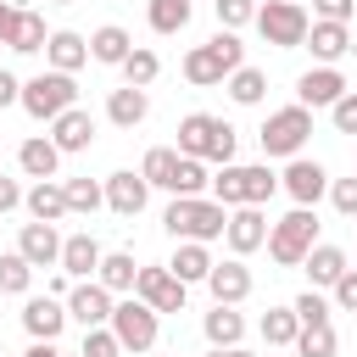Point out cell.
Wrapping results in <instances>:
<instances>
[{"label": "cell", "mask_w": 357, "mask_h": 357, "mask_svg": "<svg viewBox=\"0 0 357 357\" xmlns=\"http://www.w3.org/2000/svg\"><path fill=\"white\" fill-rule=\"evenodd\" d=\"M156 318H162V312H151L139 296H128V301H112L106 329L123 340V351H151V346H156Z\"/></svg>", "instance_id": "ba28073f"}, {"label": "cell", "mask_w": 357, "mask_h": 357, "mask_svg": "<svg viewBox=\"0 0 357 357\" xmlns=\"http://www.w3.org/2000/svg\"><path fill=\"white\" fill-rule=\"evenodd\" d=\"M22 329H28L33 340H56V335L67 329V307H61V296H28V307H22Z\"/></svg>", "instance_id": "e0dca14e"}, {"label": "cell", "mask_w": 357, "mask_h": 357, "mask_svg": "<svg viewBox=\"0 0 357 357\" xmlns=\"http://www.w3.org/2000/svg\"><path fill=\"white\" fill-rule=\"evenodd\" d=\"M17 251L33 262V268H50V262H61V234H56V223H22V234H17Z\"/></svg>", "instance_id": "d6986e66"}, {"label": "cell", "mask_w": 357, "mask_h": 357, "mask_svg": "<svg viewBox=\"0 0 357 357\" xmlns=\"http://www.w3.org/2000/svg\"><path fill=\"white\" fill-rule=\"evenodd\" d=\"M145 17H151V33H184L190 28V0H151Z\"/></svg>", "instance_id": "e575fe53"}, {"label": "cell", "mask_w": 357, "mask_h": 357, "mask_svg": "<svg viewBox=\"0 0 357 357\" xmlns=\"http://www.w3.org/2000/svg\"><path fill=\"white\" fill-rule=\"evenodd\" d=\"M95 268H100V240H95L89 229H84V234H67V240H61V273H67V279H89Z\"/></svg>", "instance_id": "44dd1931"}, {"label": "cell", "mask_w": 357, "mask_h": 357, "mask_svg": "<svg viewBox=\"0 0 357 357\" xmlns=\"http://www.w3.org/2000/svg\"><path fill=\"white\" fill-rule=\"evenodd\" d=\"M301 45H307L324 67H335V61L351 50V28H346V22H307V39H301Z\"/></svg>", "instance_id": "ffe728a7"}, {"label": "cell", "mask_w": 357, "mask_h": 357, "mask_svg": "<svg viewBox=\"0 0 357 357\" xmlns=\"http://www.w3.org/2000/svg\"><path fill=\"white\" fill-rule=\"evenodd\" d=\"M156 73H162V56H156V50L134 45V50L123 56V84H134V89H151V84H156Z\"/></svg>", "instance_id": "1f68e13d"}, {"label": "cell", "mask_w": 357, "mask_h": 357, "mask_svg": "<svg viewBox=\"0 0 357 357\" xmlns=\"http://www.w3.org/2000/svg\"><path fill=\"white\" fill-rule=\"evenodd\" d=\"M17 95H22L17 73H6V67H0V106H17Z\"/></svg>", "instance_id": "681fc988"}, {"label": "cell", "mask_w": 357, "mask_h": 357, "mask_svg": "<svg viewBox=\"0 0 357 357\" xmlns=\"http://www.w3.org/2000/svg\"><path fill=\"white\" fill-rule=\"evenodd\" d=\"M11 206H22V184L0 173V212H11Z\"/></svg>", "instance_id": "c3c4849f"}, {"label": "cell", "mask_w": 357, "mask_h": 357, "mask_svg": "<svg viewBox=\"0 0 357 357\" xmlns=\"http://www.w3.org/2000/svg\"><path fill=\"white\" fill-rule=\"evenodd\" d=\"M45 39H50V33H45V17H39V11H17V17H11V33H6V45H11L17 56H33V50H45Z\"/></svg>", "instance_id": "f1b7e54d"}, {"label": "cell", "mask_w": 357, "mask_h": 357, "mask_svg": "<svg viewBox=\"0 0 357 357\" xmlns=\"http://www.w3.org/2000/svg\"><path fill=\"white\" fill-rule=\"evenodd\" d=\"M234 145H240V134L223 123V117H212V112H190L184 123H178V156H201V162H218V167H229L234 162Z\"/></svg>", "instance_id": "7a4b0ae2"}, {"label": "cell", "mask_w": 357, "mask_h": 357, "mask_svg": "<svg viewBox=\"0 0 357 357\" xmlns=\"http://www.w3.org/2000/svg\"><path fill=\"white\" fill-rule=\"evenodd\" d=\"M61 190H67V212H95V206L106 201V190H100L95 178H67Z\"/></svg>", "instance_id": "ab89813d"}, {"label": "cell", "mask_w": 357, "mask_h": 357, "mask_svg": "<svg viewBox=\"0 0 357 357\" xmlns=\"http://www.w3.org/2000/svg\"><path fill=\"white\" fill-rule=\"evenodd\" d=\"M223 240H229L234 257H251L257 245H268V218H262V206H229Z\"/></svg>", "instance_id": "8fae6325"}, {"label": "cell", "mask_w": 357, "mask_h": 357, "mask_svg": "<svg viewBox=\"0 0 357 357\" xmlns=\"http://www.w3.org/2000/svg\"><path fill=\"white\" fill-rule=\"evenodd\" d=\"M279 184L290 190V201H296V206H318V195L329 190V173H324V162H307V156H290V167L279 173Z\"/></svg>", "instance_id": "7c38bea8"}, {"label": "cell", "mask_w": 357, "mask_h": 357, "mask_svg": "<svg viewBox=\"0 0 357 357\" xmlns=\"http://www.w3.org/2000/svg\"><path fill=\"white\" fill-rule=\"evenodd\" d=\"M184 279H173V268H139L134 279V296L151 307V312H184Z\"/></svg>", "instance_id": "30bf717a"}, {"label": "cell", "mask_w": 357, "mask_h": 357, "mask_svg": "<svg viewBox=\"0 0 357 357\" xmlns=\"http://www.w3.org/2000/svg\"><path fill=\"white\" fill-rule=\"evenodd\" d=\"M201 329H206V340H212V346H240V335H245V318H240L234 307H223V301H218V307L201 318Z\"/></svg>", "instance_id": "4dcf8cb0"}, {"label": "cell", "mask_w": 357, "mask_h": 357, "mask_svg": "<svg viewBox=\"0 0 357 357\" xmlns=\"http://www.w3.org/2000/svg\"><path fill=\"white\" fill-rule=\"evenodd\" d=\"M145 112H151V95H145V89H134V84H123V89H112V95H106V117H112L117 128L145 123Z\"/></svg>", "instance_id": "cb8c5ba5"}, {"label": "cell", "mask_w": 357, "mask_h": 357, "mask_svg": "<svg viewBox=\"0 0 357 357\" xmlns=\"http://www.w3.org/2000/svg\"><path fill=\"white\" fill-rule=\"evenodd\" d=\"M273 190H279V178L268 173V162H229L212 178L218 206H262V201H273Z\"/></svg>", "instance_id": "3957f363"}, {"label": "cell", "mask_w": 357, "mask_h": 357, "mask_svg": "<svg viewBox=\"0 0 357 357\" xmlns=\"http://www.w3.org/2000/svg\"><path fill=\"white\" fill-rule=\"evenodd\" d=\"M234 67H245V45H240V33H234V28H218L206 45H195V50L184 56V78H190L195 89L223 84Z\"/></svg>", "instance_id": "6da1fadb"}, {"label": "cell", "mask_w": 357, "mask_h": 357, "mask_svg": "<svg viewBox=\"0 0 357 357\" xmlns=\"http://www.w3.org/2000/svg\"><path fill=\"white\" fill-rule=\"evenodd\" d=\"M262 95H268V73L262 67H234L229 73V100L234 106H257Z\"/></svg>", "instance_id": "d6a6232c"}, {"label": "cell", "mask_w": 357, "mask_h": 357, "mask_svg": "<svg viewBox=\"0 0 357 357\" xmlns=\"http://www.w3.org/2000/svg\"><path fill=\"white\" fill-rule=\"evenodd\" d=\"M61 357H67V351H61Z\"/></svg>", "instance_id": "9f6ffc18"}, {"label": "cell", "mask_w": 357, "mask_h": 357, "mask_svg": "<svg viewBox=\"0 0 357 357\" xmlns=\"http://www.w3.org/2000/svg\"><path fill=\"white\" fill-rule=\"evenodd\" d=\"M301 268H307V279H312L318 290H329V284L346 273V251H340V245H312V251L301 257Z\"/></svg>", "instance_id": "83f0119b"}, {"label": "cell", "mask_w": 357, "mask_h": 357, "mask_svg": "<svg viewBox=\"0 0 357 357\" xmlns=\"http://www.w3.org/2000/svg\"><path fill=\"white\" fill-rule=\"evenodd\" d=\"M45 61H50L56 73H78V67L89 61V39H78L73 28H56V33L45 39Z\"/></svg>", "instance_id": "7402d4cb"}, {"label": "cell", "mask_w": 357, "mask_h": 357, "mask_svg": "<svg viewBox=\"0 0 357 357\" xmlns=\"http://www.w3.org/2000/svg\"><path fill=\"white\" fill-rule=\"evenodd\" d=\"M329 290H335V307H340V312H357V268H346Z\"/></svg>", "instance_id": "bcb514c9"}, {"label": "cell", "mask_w": 357, "mask_h": 357, "mask_svg": "<svg viewBox=\"0 0 357 357\" xmlns=\"http://www.w3.org/2000/svg\"><path fill=\"white\" fill-rule=\"evenodd\" d=\"M234 357H251V351H240V346H234Z\"/></svg>", "instance_id": "db71d44e"}, {"label": "cell", "mask_w": 357, "mask_h": 357, "mask_svg": "<svg viewBox=\"0 0 357 357\" xmlns=\"http://www.w3.org/2000/svg\"><path fill=\"white\" fill-rule=\"evenodd\" d=\"M257 33L268 39V45H279V50H296L301 39H307V11H301V0H268V6H257Z\"/></svg>", "instance_id": "9c48e42d"}, {"label": "cell", "mask_w": 357, "mask_h": 357, "mask_svg": "<svg viewBox=\"0 0 357 357\" xmlns=\"http://www.w3.org/2000/svg\"><path fill=\"white\" fill-rule=\"evenodd\" d=\"M89 139H95V117H89L84 106H67L61 117H50V145H56L61 156L89 151Z\"/></svg>", "instance_id": "5bb4252c"}, {"label": "cell", "mask_w": 357, "mask_h": 357, "mask_svg": "<svg viewBox=\"0 0 357 357\" xmlns=\"http://www.w3.org/2000/svg\"><path fill=\"white\" fill-rule=\"evenodd\" d=\"M329 201H335L340 218H357V173H351V178H335V184H329Z\"/></svg>", "instance_id": "ee69618b"}, {"label": "cell", "mask_w": 357, "mask_h": 357, "mask_svg": "<svg viewBox=\"0 0 357 357\" xmlns=\"http://www.w3.org/2000/svg\"><path fill=\"white\" fill-rule=\"evenodd\" d=\"M56 6H67V0H56Z\"/></svg>", "instance_id": "11a10c76"}, {"label": "cell", "mask_w": 357, "mask_h": 357, "mask_svg": "<svg viewBox=\"0 0 357 357\" xmlns=\"http://www.w3.org/2000/svg\"><path fill=\"white\" fill-rule=\"evenodd\" d=\"M78 357H123V340L106 324H95V329H84V351Z\"/></svg>", "instance_id": "60d3db41"}, {"label": "cell", "mask_w": 357, "mask_h": 357, "mask_svg": "<svg viewBox=\"0 0 357 357\" xmlns=\"http://www.w3.org/2000/svg\"><path fill=\"white\" fill-rule=\"evenodd\" d=\"M206 357H234V346H212V351H206Z\"/></svg>", "instance_id": "f5cc1de1"}, {"label": "cell", "mask_w": 357, "mask_h": 357, "mask_svg": "<svg viewBox=\"0 0 357 357\" xmlns=\"http://www.w3.org/2000/svg\"><path fill=\"white\" fill-rule=\"evenodd\" d=\"M100 190H106V206H112L117 218H139V212H145V195H151V184H145L139 173H112Z\"/></svg>", "instance_id": "ac0fdd59"}, {"label": "cell", "mask_w": 357, "mask_h": 357, "mask_svg": "<svg viewBox=\"0 0 357 357\" xmlns=\"http://www.w3.org/2000/svg\"><path fill=\"white\" fill-rule=\"evenodd\" d=\"M173 279H184V284H201L206 273H212V251L201 245V240H178V251H173Z\"/></svg>", "instance_id": "4316f807"}, {"label": "cell", "mask_w": 357, "mask_h": 357, "mask_svg": "<svg viewBox=\"0 0 357 357\" xmlns=\"http://www.w3.org/2000/svg\"><path fill=\"white\" fill-rule=\"evenodd\" d=\"M307 134H312V112L307 106H284V112H273L262 123L257 139H262V156H301Z\"/></svg>", "instance_id": "52a82bcc"}, {"label": "cell", "mask_w": 357, "mask_h": 357, "mask_svg": "<svg viewBox=\"0 0 357 357\" xmlns=\"http://www.w3.org/2000/svg\"><path fill=\"white\" fill-rule=\"evenodd\" d=\"M329 117H335V128H340V134H357V89H346V95L329 106Z\"/></svg>", "instance_id": "f6af8a7d"}, {"label": "cell", "mask_w": 357, "mask_h": 357, "mask_svg": "<svg viewBox=\"0 0 357 357\" xmlns=\"http://www.w3.org/2000/svg\"><path fill=\"white\" fill-rule=\"evenodd\" d=\"M67 318H78L84 329L106 324V318H112V290H106L100 279H84V284H73V290H67Z\"/></svg>", "instance_id": "4fadbf2b"}, {"label": "cell", "mask_w": 357, "mask_h": 357, "mask_svg": "<svg viewBox=\"0 0 357 357\" xmlns=\"http://www.w3.org/2000/svg\"><path fill=\"white\" fill-rule=\"evenodd\" d=\"M318 245V212L312 206H296L290 218L268 223V257L279 268H301V257Z\"/></svg>", "instance_id": "5b68a950"}, {"label": "cell", "mask_w": 357, "mask_h": 357, "mask_svg": "<svg viewBox=\"0 0 357 357\" xmlns=\"http://www.w3.org/2000/svg\"><path fill=\"white\" fill-rule=\"evenodd\" d=\"M95 279H100L112 296L134 290V279H139V262H134V251H100V268H95Z\"/></svg>", "instance_id": "484cf974"}, {"label": "cell", "mask_w": 357, "mask_h": 357, "mask_svg": "<svg viewBox=\"0 0 357 357\" xmlns=\"http://www.w3.org/2000/svg\"><path fill=\"white\" fill-rule=\"evenodd\" d=\"M11 17H17V6H6V0H0V45H6V33H11Z\"/></svg>", "instance_id": "816d5d0a"}, {"label": "cell", "mask_w": 357, "mask_h": 357, "mask_svg": "<svg viewBox=\"0 0 357 357\" xmlns=\"http://www.w3.org/2000/svg\"><path fill=\"white\" fill-rule=\"evenodd\" d=\"M17 106L28 112V117H39V123H50V117H61L67 106H78V84H73V73H33L28 84H22V95H17Z\"/></svg>", "instance_id": "8992f818"}, {"label": "cell", "mask_w": 357, "mask_h": 357, "mask_svg": "<svg viewBox=\"0 0 357 357\" xmlns=\"http://www.w3.org/2000/svg\"><path fill=\"white\" fill-rule=\"evenodd\" d=\"M17 162H22V173H28V178H56V162H61V151H56L45 134H33V139H22Z\"/></svg>", "instance_id": "f546056e"}, {"label": "cell", "mask_w": 357, "mask_h": 357, "mask_svg": "<svg viewBox=\"0 0 357 357\" xmlns=\"http://www.w3.org/2000/svg\"><path fill=\"white\" fill-rule=\"evenodd\" d=\"M290 312H296L301 324H329V301H324L318 290H307V296H296V301H290Z\"/></svg>", "instance_id": "7bdbcfd3"}, {"label": "cell", "mask_w": 357, "mask_h": 357, "mask_svg": "<svg viewBox=\"0 0 357 357\" xmlns=\"http://www.w3.org/2000/svg\"><path fill=\"white\" fill-rule=\"evenodd\" d=\"M257 329H262V340H268V346H296V335H301V318H296L290 307H268Z\"/></svg>", "instance_id": "836d02e7"}, {"label": "cell", "mask_w": 357, "mask_h": 357, "mask_svg": "<svg viewBox=\"0 0 357 357\" xmlns=\"http://www.w3.org/2000/svg\"><path fill=\"white\" fill-rule=\"evenodd\" d=\"M0 357H6V351H0Z\"/></svg>", "instance_id": "6f0895ef"}, {"label": "cell", "mask_w": 357, "mask_h": 357, "mask_svg": "<svg viewBox=\"0 0 357 357\" xmlns=\"http://www.w3.org/2000/svg\"><path fill=\"white\" fill-rule=\"evenodd\" d=\"M22 357H61V351H56V340H33Z\"/></svg>", "instance_id": "f907efd6"}, {"label": "cell", "mask_w": 357, "mask_h": 357, "mask_svg": "<svg viewBox=\"0 0 357 357\" xmlns=\"http://www.w3.org/2000/svg\"><path fill=\"white\" fill-rule=\"evenodd\" d=\"M128 50H134V39H128V28H117V22H106V28L89 33V61H100V67H123Z\"/></svg>", "instance_id": "603a6c76"}, {"label": "cell", "mask_w": 357, "mask_h": 357, "mask_svg": "<svg viewBox=\"0 0 357 357\" xmlns=\"http://www.w3.org/2000/svg\"><path fill=\"white\" fill-rule=\"evenodd\" d=\"M340 95H346V78L335 67H312V73L296 78V106H307V112L312 106H335Z\"/></svg>", "instance_id": "2e32d148"}, {"label": "cell", "mask_w": 357, "mask_h": 357, "mask_svg": "<svg viewBox=\"0 0 357 357\" xmlns=\"http://www.w3.org/2000/svg\"><path fill=\"white\" fill-rule=\"evenodd\" d=\"M218 6V28H245L257 17V0H212Z\"/></svg>", "instance_id": "b9f144b4"}, {"label": "cell", "mask_w": 357, "mask_h": 357, "mask_svg": "<svg viewBox=\"0 0 357 357\" xmlns=\"http://www.w3.org/2000/svg\"><path fill=\"white\" fill-rule=\"evenodd\" d=\"M312 11H318V22H351L357 0H312Z\"/></svg>", "instance_id": "7dc6e473"}, {"label": "cell", "mask_w": 357, "mask_h": 357, "mask_svg": "<svg viewBox=\"0 0 357 357\" xmlns=\"http://www.w3.org/2000/svg\"><path fill=\"white\" fill-rule=\"evenodd\" d=\"M28 284H33V262L22 251H6L0 257V296H28Z\"/></svg>", "instance_id": "8d00e7d4"}, {"label": "cell", "mask_w": 357, "mask_h": 357, "mask_svg": "<svg viewBox=\"0 0 357 357\" xmlns=\"http://www.w3.org/2000/svg\"><path fill=\"white\" fill-rule=\"evenodd\" d=\"M22 206H28L39 223H61V218H67V190H61L56 178H39V184L22 195Z\"/></svg>", "instance_id": "d4e9b609"}, {"label": "cell", "mask_w": 357, "mask_h": 357, "mask_svg": "<svg viewBox=\"0 0 357 357\" xmlns=\"http://www.w3.org/2000/svg\"><path fill=\"white\" fill-rule=\"evenodd\" d=\"M212 178H206V162L201 156H178V173H173V195H201Z\"/></svg>", "instance_id": "74e56055"}, {"label": "cell", "mask_w": 357, "mask_h": 357, "mask_svg": "<svg viewBox=\"0 0 357 357\" xmlns=\"http://www.w3.org/2000/svg\"><path fill=\"white\" fill-rule=\"evenodd\" d=\"M173 173H178V151H173V145H156V151H145V167H139V178H145V184H156V190H173Z\"/></svg>", "instance_id": "d590c367"}, {"label": "cell", "mask_w": 357, "mask_h": 357, "mask_svg": "<svg viewBox=\"0 0 357 357\" xmlns=\"http://www.w3.org/2000/svg\"><path fill=\"white\" fill-rule=\"evenodd\" d=\"M296 351H301V357H335V329H329V324H301Z\"/></svg>", "instance_id": "f35d334b"}, {"label": "cell", "mask_w": 357, "mask_h": 357, "mask_svg": "<svg viewBox=\"0 0 357 357\" xmlns=\"http://www.w3.org/2000/svg\"><path fill=\"white\" fill-rule=\"evenodd\" d=\"M162 223H167V234L173 240H223V223H229V206H218V201H206V195H173V206L162 212Z\"/></svg>", "instance_id": "277c9868"}, {"label": "cell", "mask_w": 357, "mask_h": 357, "mask_svg": "<svg viewBox=\"0 0 357 357\" xmlns=\"http://www.w3.org/2000/svg\"><path fill=\"white\" fill-rule=\"evenodd\" d=\"M206 290H212V301H223V307H240V301L251 296V268H245L240 257H229V262H212V273H206Z\"/></svg>", "instance_id": "9a60e30c"}]
</instances>
